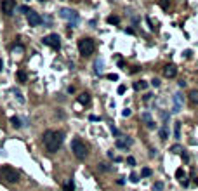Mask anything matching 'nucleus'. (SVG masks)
<instances>
[{
    "label": "nucleus",
    "mask_w": 198,
    "mask_h": 191,
    "mask_svg": "<svg viewBox=\"0 0 198 191\" xmlns=\"http://www.w3.org/2000/svg\"><path fill=\"white\" fill-rule=\"evenodd\" d=\"M63 141H64V134L61 130L59 132L58 130H47L43 134V144H45V148H47L49 153L58 151L61 148V144H63Z\"/></svg>",
    "instance_id": "obj_1"
},
{
    "label": "nucleus",
    "mask_w": 198,
    "mask_h": 191,
    "mask_svg": "<svg viewBox=\"0 0 198 191\" xmlns=\"http://www.w3.org/2000/svg\"><path fill=\"white\" fill-rule=\"evenodd\" d=\"M0 181L9 182V184L18 182L19 181V172L11 165H4V167H0Z\"/></svg>",
    "instance_id": "obj_2"
},
{
    "label": "nucleus",
    "mask_w": 198,
    "mask_h": 191,
    "mask_svg": "<svg viewBox=\"0 0 198 191\" xmlns=\"http://www.w3.org/2000/svg\"><path fill=\"white\" fill-rule=\"evenodd\" d=\"M94 49H96V43H94L92 38H82V40L78 42V51H80V54H82L83 57L94 54Z\"/></svg>",
    "instance_id": "obj_3"
},
{
    "label": "nucleus",
    "mask_w": 198,
    "mask_h": 191,
    "mask_svg": "<svg viewBox=\"0 0 198 191\" xmlns=\"http://www.w3.org/2000/svg\"><path fill=\"white\" fill-rule=\"evenodd\" d=\"M71 150H73L75 156H77L78 160H83V158L87 156V146H85L80 139H73V141H71Z\"/></svg>",
    "instance_id": "obj_4"
},
{
    "label": "nucleus",
    "mask_w": 198,
    "mask_h": 191,
    "mask_svg": "<svg viewBox=\"0 0 198 191\" xmlns=\"http://www.w3.org/2000/svg\"><path fill=\"white\" fill-rule=\"evenodd\" d=\"M45 45H49V47H52V49H56V51H59L61 47V42H59V37H58V33H51V35H47V37H43L42 40Z\"/></svg>",
    "instance_id": "obj_5"
},
{
    "label": "nucleus",
    "mask_w": 198,
    "mask_h": 191,
    "mask_svg": "<svg viewBox=\"0 0 198 191\" xmlns=\"http://www.w3.org/2000/svg\"><path fill=\"white\" fill-rule=\"evenodd\" d=\"M0 9H2V12L5 16H12L14 11H16V0H2Z\"/></svg>",
    "instance_id": "obj_6"
},
{
    "label": "nucleus",
    "mask_w": 198,
    "mask_h": 191,
    "mask_svg": "<svg viewBox=\"0 0 198 191\" xmlns=\"http://www.w3.org/2000/svg\"><path fill=\"white\" fill-rule=\"evenodd\" d=\"M59 16H61V18H64V19L73 21V24H75V23H77V19H78V14H77L75 11H71V9H61Z\"/></svg>",
    "instance_id": "obj_7"
},
{
    "label": "nucleus",
    "mask_w": 198,
    "mask_h": 191,
    "mask_svg": "<svg viewBox=\"0 0 198 191\" xmlns=\"http://www.w3.org/2000/svg\"><path fill=\"white\" fill-rule=\"evenodd\" d=\"M26 16H28V24H30V26H38L40 23H42V16H40L38 12L30 11Z\"/></svg>",
    "instance_id": "obj_8"
},
{
    "label": "nucleus",
    "mask_w": 198,
    "mask_h": 191,
    "mask_svg": "<svg viewBox=\"0 0 198 191\" xmlns=\"http://www.w3.org/2000/svg\"><path fill=\"white\" fill-rule=\"evenodd\" d=\"M163 75L167 76V78H174V76L177 75V68H176V64H167V66L163 68Z\"/></svg>",
    "instance_id": "obj_9"
},
{
    "label": "nucleus",
    "mask_w": 198,
    "mask_h": 191,
    "mask_svg": "<svg viewBox=\"0 0 198 191\" xmlns=\"http://www.w3.org/2000/svg\"><path fill=\"white\" fill-rule=\"evenodd\" d=\"M130 144H132V139H127V137H122V135L117 139V148H127Z\"/></svg>",
    "instance_id": "obj_10"
},
{
    "label": "nucleus",
    "mask_w": 198,
    "mask_h": 191,
    "mask_svg": "<svg viewBox=\"0 0 198 191\" xmlns=\"http://www.w3.org/2000/svg\"><path fill=\"white\" fill-rule=\"evenodd\" d=\"M181 106H182V96L176 94L174 96V113H179L181 111Z\"/></svg>",
    "instance_id": "obj_11"
},
{
    "label": "nucleus",
    "mask_w": 198,
    "mask_h": 191,
    "mask_svg": "<svg viewBox=\"0 0 198 191\" xmlns=\"http://www.w3.org/2000/svg\"><path fill=\"white\" fill-rule=\"evenodd\" d=\"M141 118L146 122V127H148V129H155V122H153V118H151V115L150 113H142L141 115Z\"/></svg>",
    "instance_id": "obj_12"
},
{
    "label": "nucleus",
    "mask_w": 198,
    "mask_h": 191,
    "mask_svg": "<svg viewBox=\"0 0 198 191\" xmlns=\"http://www.w3.org/2000/svg\"><path fill=\"white\" fill-rule=\"evenodd\" d=\"M78 103H80V104H89V103H90V96L87 94V92L80 94L78 96Z\"/></svg>",
    "instance_id": "obj_13"
},
{
    "label": "nucleus",
    "mask_w": 198,
    "mask_h": 191,
    "mask_svg": "<svg viewBox=\"0 0 198 191\" xmlns=\"http://www.w3.org/2000/svg\"><path fill=\"white\" fill-rule=\"evenodd\" d=\"M146 87H148V83H146L144 80H139V82L134 83V89H136V91H144Z\"/></svg>",
    "instance_id": "obj_14"
},
{
    "label": "nucleus",
    "mask_w": 198,
    "mask_h": 191,
    "mask_svg": "<svg viewBox=\"0 0 198 191\" xmlns=\"http://www.w3.org/2000/svg\"><path fill=\"white\" fill-rule=\"evenodd\" d=\"M189 101L195 103V104H198V91H191V92H189Z\"/></svg>",
    "instance_id": "obj_15"
},
{
    "label": "nucleus",
    "mask_w": 198,
    "mask_h": 191,
    "mask_svg": "<svg viewBox=\"0 0 198 191\" xmlns=\"http://www.w3.org/2000/svg\"><path fill=\"white\" fill-rule=\"evenodd\" d=\"M11 123H12V127H16V129H19L21 125H23V123H21V120L18 118V116H12V118H11Z\"/></svg>",
    "instance_id": "obj_16"
},
{
    "label": "nucleus",
    "mask_w": 198,
    "mask_h": 191,
    "mask_svg": "<svg viewBox=\"0 0 198 191\" xmlns=\"http://www.w3.org/2000/svg\"><path fill=\"white\" fill-rule=\"evenodd\" d=\"M153 191H163V182H162V181H157V182L153 184Z\"/></svg>",
    "instance_id": "obj_17"
},
{
    "label": "nucleus",
    "mask_w": 198,
    "mask_h": 191,
    "mask_svg": "<svg viewBox=\"0 0 198 191\" xmlns=\"http://www.w3.org/2000/svg\"><path fill=\"white\" fill-rule=\"evenodd\" d=\"M174 134H176V139H179V137H181V123H179V122H176V127H174Z\"/></svg>",
    "instance_id": "obj_18"
},
{
    "label": "nucleus",
    "mask_w": 198,
    "mask_h": 191,
    "mask_svg": "<svg viewBox=\"0 0 198 191\" xmlns=\"http://www.w3.org/2000/svg\"><path fill=\"white\" fill-rule=\"evenodd\" d=\"M176 177H177V179H181V181H182V179H184V177H186V172L182 170V169H177V170H176Z\"/></svg>",
    "instance_id": "obj_19"
},
{
    "label": "nucleus",
    "mask_w": 198,
    "mask_h": 191,
    "mask_svg": "<svg viewBox=\"0 0 198 191\" xmlns=\"http://www.w3.org/2000/svg\"><path fill=\"white\" fill-rule=\"evenodd\" d=\"M167 135H169L167 127H162V129H160V139H163V141H165V139H167Z\"/></svg>",
    "instance_id": "obj_20"
},
{
    "label": "nucleus",
    "mask_w": 198,
    "mask_h": 191,
    "mask_svg": "<svg viewBox=\"0 0 198 191\" xmlns=\"http://www.w3.org/2000/svg\"><path fill=\"white\" fill-rule=\"evenodd\" d=\"M108 23H110V24H118L120 18H117V16H110V18H108Z\"/></svg>",
    "instance_id": "obj_21"
},
{
    "label": "nucleus",
    "mask_w": 198,
    "mask_h": 191,
    "mask_svg": "<svg viewBox=\"0 0 198 191\" xmlns=\"http://www.w3.org/2000/svg\"><path fill=\"white\" fill-rule=\"evenodd\" d=\"M63 190H64V191H73V190H75V184L70 181V182H66V184H64V188H63Z\"/></svg>",
    "instance_id": "obj_22"
},
{
    "label": "nucleus",
    "mask_w": 198,
    "mask_h": 191,
    "mask_svg": "<svg viewBox=\"0 0 198 191\" xmlns=\"http://www.w3.org/2000/svg\"><path fill=\"white\" fill-rule=\"evenodd\" d=\"M141 175H142V177H150V175H151V169H148V167H144V169L141 170Z\"/></svg>",
    "instance_id": "obj_23"
},
{
    "label": "nucleus",
    "mask_w": 198,
    "mask_h": 191,
    "mask_svg": "<svg viewBox=\"0 0 198 191\" xmlns=\"http://www.w3.org/2000/svg\"><path fill=\"white\" fill-rule=\"evenodd\" d=\"M18 78H19V82H26V73L24 71H18Z\"/></svg>",
    "instance_id": "obj_24"
},
{
    "label": "nucleus",
    "mask_w": 198,
    "mask_h": 191,
    "mask_svg": "<svg viewBox=\"0 0 198 191\" xmlns=\"http://www.w3.org/2000/svg\"><path fill=\"white\" fill-rule=\"evenodd\" d=\"M170 151H174V153H181V151H182V148H181L179 144H174V146L170 148Z\"/></svg>",
    "instance_id": "obj_25"
},
{
    "label": "nucleus",
    "mask_w": 198,
    "mask_h": 191,
    "mask_svg": "<svg viewBox=\"0 0 198 191\" xmlns=\"http://www.w3.org/2000/svg\"><path fill=\"white\" fill-rule=\"evenodd\" d=\"M23 51H24L23 45H14V47H12V52H14V54H16V52H23Z\"/></svg>",
    "instance_id": "obj_26"
},
{
    "label": "nucleus",
    "mask_w": 198,
    "mask_h": 191,
    "mask_svg": "<svg viewBox=\"0 0 198 191\" xmlns=\"http://www.w3.org/2000/svg\"><path fill=\"white\" fill-rule=\"evenodd\" d=\"M160 5H162L163 9H167V7L170 5V0H162V2H160Z\"/></svg>",
    "instance_id": "obj_27"
},
{
    "label": "nucleus",
    "mask_w": 198,
    "mask_h": 191,
    "mask_svg": "<svg viewBox=\"0 0 198 191\" xmlns=\"http://www.w3.org/2000/svg\"><path fill=\"white\" fill-rule=\"evenodd\" d=\"M101 66H103V61H96V71H101Z\"/></svg>",
    "instance_id": "obj_28"
},
{
    "label": "nucleus",
    "mask_w": 198,
    "mask_h": 191,
    "mask_svg": "<svg viewBox=\"0 0 198 191\" xmlns=\"http://www.w3.org/2000/svg\"><path fill=\"white\" fill-rule=\"evenodd\" d=\"M19 11H21V12H24V14H28V12H30V9H28L26 5H21V7H19Z\"/></svg>",
    "instance_id": "obj_29"
},
{
    "label": "nucleus",
    "mask_w": 198,
    "mask_h": 191,
    "mask_svg": "<svg viewBox=\"0 0 198 191\" xmlns=\"http://www.w3.org/2000/svg\"><path fill=\"white\" fill-rule=\"evenodd\" d=\"M151 85H153V87H158V85H160V80H158V78H153V80H151Z\"/></svg>",
    "instance_id": "obj_30"
},
{
    "label": "nucleus",
    "mask_w": 198,
    "mask_h": 191,
    "mask_svg": "<svg viewBox=\"0 0 198 191\" xmlns=\"http://www.w3.org/2000/svg\"><path fill=\"white\" fill-rule=\"evenodd\" d=\"M127 163H129V165H136V160H134L132 156H129V158H127Z\"/></svg>",
    "instance_id": "obj_31"
},
{
    "label": "nucleus",
    "mask_w": 198,
    "mask_h": 191,
    "mask_svg": "<svg viewBox=\"0 0 198 191\" xmlns=\"http://www.w3.org/2000/svg\"><path fill=\"white\" fill-rule=\"evenodd\" d=\"M16 96H18V99H19V103H24V97L21 96V92H19V91H16Z\"/></svg>",
    "instance_id": "obj_32"
},
{
    "label": "nucleus",
    "mask_w": 198,
    "mask_h": 191,
    "mask_svg": "<svg viewBox=\"0 0 198 191\" xmlns=\"http://www.w3.org/2000/svg\"><path fill=\"white\" fill-rule=\"evenodd\" d=\"M130 113H132V111H130V110H129V108H127V110H123V111H122V115H123V116H130Z\"/></svg>",
    "instance_id": "obj_33"
},
{
    "label": "nucleus",
    "mask_w": 198,
    "mask_h": 191,
    "mask_svg": "<svg viewBox=\"0 0 198 191\" xmlns=\"http://www.w3.org/2000/svg\"><path fill=\"white\" fill-rule=\"evenodd\" d=\"M130 181H132V182H137V181H139L137 175H136V174H130Z\"/></svg>",
    "instance_id": "obj_34"
},
{
    "label": "nucleus",
    "mask_w": 198,
    "mask_h": 191,
    "mask_svg": "<svg viewBox=\"0 0 198 191\" xmlns=\"http://www.w3.org/2000/svg\"><path fill=\"white\" fill-rule=\"evenodd\" d=\"M111 132L115 134V135H118V137H120V132H118V129H115L113 125H111Z\"/></svg>",
    "instance_id": "obj_35"
},
{
    "label": "nucleus",
    "mask_w": 198,
    "mask_h": 191,
    "mask_svg": "<svg viewBox=\"0 0 198 191\" xmlns=\"http://www.w3.org/2000/svg\"><path fill=\"white\" fill-rule=\"evenodd\" d=\"M89 118H90V120H92V122H98V120H101V118H99V116H96V115H90V116H89Z\"/></svg>",
    "instance_id": "obj_36"
},
{
    "label": "nucleus",
    "mask_w": 198,
    "mask_h": 191,
    "mask_svg": "<svg viewBox=\"0 0 198 191\" xmlns=\"http://www.w3.org/2000/svg\"><path fill=\"white\" fill-rule=\"evenodd\" d=\"M125 92V85H120L118 87V94H123Z\"/></svg>",
    "instance_id": "obj_37"
},
{
    "label": "nucleus",
    "mask_w": 198,
    "mask_h": 191,
    "mask_svg": "<svg viewBox=\"0 0 198 191\" xmlns=\"http://www.w3.org/2000/svg\"><path fill=\"white\" fill-rule=\"evenodd\" d=\"M99 169H101V170H108V167H106V163H99Z\"/></svg>",
    "instance_id": "obj_38"
},
{
    "label": "nucleus",
    "mask_w": 198,
    "mask_h": 191,
    "mask_svg": "<svg viewBox=\"0 0 198 191\" xmlns=\"http://www.w3.org/2000/svg\"><path fill=\"white\" fill-rule=\"evenodd\" d=\"M108 78H110V80H118V75H113V73H111V75H108Z\"/></svg>",
    "instance_id": "obj_39"
},
{
    "label": "nucleus",
    "mask_w": 198,
    "mask_h": 191,
    "mask_svg": "<svg viewBox=\"0 0 198 191\" xmlns=\"http://www.w3.org/2000/svg\"><path fill=\"white\" fill-rule=\"evenodd\" d=\"M125 33H129V35H132V33H134V30H132V28H127V30H125Z\"/></svg>",
    "instance_id": "obj_40"
},
{
    "label": "nucleus",
    "mask_w": 198,
    "mask_h": 191,
    "mask_svg": "<svg viewBox=\"0 0 198 191\" xmlns=\"http://www.w3.org/2000/svg\"><path fill=\"white\" fill-rule=\"evenodd\" d=\"M2 68H4V63H2V59H0V71H2Z\"/></svg>",
    "instance_id": "obj_41"
}]
</instances>
